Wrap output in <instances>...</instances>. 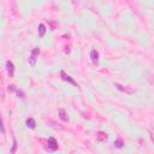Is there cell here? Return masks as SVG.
<instances>
[{
    "mask_svg": "<svg viewBox=\"0 0 154 154\" xmlns=\"http://www.w3.org/2000/svg\"><path fill=\"white\" fill-rule=\"evenodd\" d=\"M38 54H40V48H38V47H35V48L31 51V54H30V57H29V64H30L31 66H35Z\"/></svg>",
    "mask_w": 154,
    "mask_h": 154,
    "instance_id": "1",
    "label": "cell"
},
{
    "mask_svg": "<svg viewBox=\"0 0 154 154\" xmlns=\"http://www.w3.org/2000/svg\"><path fill=\"white\" fill-rule=\"evenodd\" d=\"M60 76H62V80H64V81H66V82H69V83H71L72 86H75V87H78L77 86V83H76V81L72 78V77H70L65 71H60Z\"/></svg>",
    "mask_w": 154,
    "mask_h": 154,
    "instance_id": "2",
    "label": "cell"
},
{
    "mask_svg": "<svg viewBox=\"0 0 154 154\" xmlns=\"http://www.w3.org/2000/svg\"><path fill=\"white\" fill-rule=\"evenodd\" d=\"M114 87L117 88L118 90H121V92H123V93H126V94H134V93H135V89H132V88H130V87H124V86H122V84H119V83H114Z\"/></svg>",
    "mask_w": 154,
    "mask_h": 154,
    "instance_id": "3",
    "label": "cell"
},
{
    "mask_svg": "<svg viewBox=\"0 0 154 154\" xmlns=\"http://www.w3.org/2000/svg\"><path fill=\"white\" fill-rule=\"evenodd\" d=\"M47 149L48 150H57L58 149V142L55 141L54 137H51L47 142Z\"/></svg>",
    "mask_w": 154,
    "mask_h": 154,
    "instance_id": "4",
    "label": "cell"
},
{
    "mask_svg": "<svg viewBox=\"0 0 154 154\" xmlns=\"http://www.w3.org/2000/svg\"><path fill=\"white\" fill-rule=\"evenodd\" d=\"M6 70H7V73H9V76L10 77H13V75H15V65H13V63L12 62H6Z\"/></svg>",
    "mask_w": 154,
    "mask_h": 154,
    "instance_id": "5",
    "label": "cell"
},
{
    "mask_svg": "<svg viewBox=\"0 0 154 154\" xmlns=\"http://www.w3.org/2000/svg\"><path fill=\"white\" fill-rule=\"evenodd\" d=\"M90 59H92V62L94 64H98V62H99V52L96 49H93L90 52Z\"/></svg>",
    "mask_w": 154,
    "mask_h": 154,
    "instance_id": "6",
    "label": "cell"
},
{
    "mask_svg": "<svg viewBox=\"0 0 154 154\" xmlns=\"http://www.w3.org/2000/svg\"><path fill=\"white\" fill-rule=\"evenodd\" d=\"M58 114H59V118H60L62 121H64V122H68V121H69V116H68V113L65 112L64 108H59V111H58Z\"/></svg>",
    "mask_w": 154,
    "mask_h": 154,
    "instance_id": "7",
    "label": "cell"
},
{
    "mask_svg": "<svg viewBox=\"0 0 154 154\" xmlns=\"http://www.w3.org/2000/svg\"><path fill=\"white\" fill-rule=\"evenodd\" d=\"M96 140H98L99 142L106 141V140H107V134L104 132V131H99L98 134H96Z\"/></svg>",
    "mask_w": 154,
    "mask_h": 154,
    "instance_id": "8",
    "label": "cell"
},
{
    "mask_svg": "<svg viewBox=\"0 0 154 154\" xmlns=\"http://www.w3.org/2000/svg\"><path fill=\"white\" fill-rule=\"evenodd\" d=\"M0 100L4 101L5 100V89L3 86V80L0 78Z\"/></svg>",
    "mask_w": 154,
    "mask_h": 154,
    "instance_id": "9",
    "label": "cell"
},
{
    "mask_svg": "<svg viewBox=\"0 0 154 154\" xmlns=\"http://www.w3.org/2000/svg\"><path fill=\"white\" fill-rule=\"evenodd\" d=\"M25 124H27V126L30 128V129H35V128H36V122H35L33 118H28L27 122H25Z\"/></svg>",
    "mask_w": 154,
    "mask_h": 154,
    "instance_id": "10",
    "label": "cell"
},
{
    "mask_svg": "<svg viewBox=\"0 0 154 154\" xmlns=\"http://www.w3.org/2000/svg\"><path fill=\"white\" fill-rule=\"evenodd\" d=\"M45 34H46V27H45V24H40L38 25V36H45Z\"/></svg>",
    "mask_w": 154,
    "mask_h": 154,
    "instance_id": "11",
    "label": "cell"
},
{
    "mask_svg": "<svg viewBox=\"0 0 154 154\" xmlns=\"http://www.w3.org/2000/svg\"><path fill=\"white\" fill-rule=\"evenodd\" d=\"M123 145H124V142H123V140H122V139H118L117 141L114 142V146L117 147V148H122V147H123Z\"/></svg>",
    "mask_w": 154,
    "mask_h": 154,
    "instance_id": "12",
    "label": "cell"
},
{
    "mask_svg": "<svg viewBox=\"0 0 154 154\" xmlns=\"http://www.w3.org/2000/svg\"><path fill=\"white\" fill-rule=\"evenodd\" d=\"M0 131H1V134H5V128L3 125V119H1V116H0Z\"/></svg>",
    "mask_w": 154,
    "mask_h": 154,
    "instance_id": "13",
    "label": "cell"
},
{
    "mask_svg": "<svg viewBox=\"0 0 154 154\" xmlns=\"http://www.w3.org/2000/svg\"><path fill=\"white\" fill-rule=\"evenodd\" d=\"M16 92H17V94H18L19 98H24V94H23V92H22V90H18V89H16Z\"/></svg>",
    "mask_w": 154,
    "mask_h": 154,
    "instance_id": "14",
    "label": "cell"
},
{
    "mask_svg": "<svg viewBox=\"0 0 154 154\" xmlns=\"http://www.w3.org/2000/svg\"><path fill=\"white\" fill-rule=\"evenodd\" d=\"M16 147H17V143H16V140L13 139V147H12V149H11V152H12V153H15V152H16Z\"/></svg>",
    "mask_w": 154,
    "mask_h": 154,
    "instance_id": "15",
    "label": "cell"
},
{
    "mask_svg": "<svg viewBox=\"0 0 154 154\" xmlns=\"http://www.w3.org/2000/svg\"><path fill=\"white\" fill-rule=\"evenodd\" d=\"M9 90H11V92H12V90H16L15 86H13V84H12V86H10V87H9Z\"/></svg>",
    "mask_w": 154,
    "mask_h": 154,
    "instance_id": "16",
    "label": "cell"
}]
</instances>
